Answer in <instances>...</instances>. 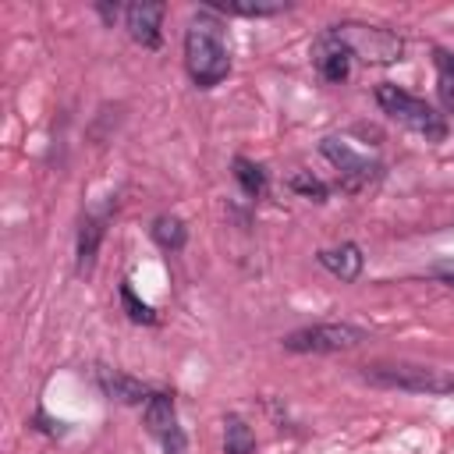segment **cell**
Wrapping results in <instances>:
<instances>
[{"label":"cell","mask_w":454,"mask_h":454,"mask_svg":"<svg viewBox=\"0 0 454 454\" xmlns=\"http://www.w3.org/2000/svg\"><path fill=\"white\" fill-rule=\"evenodd\" d=\"M163 14H167V4H160V0L128 4V7H124V28H128V35H131L138 46L160 50V43H163V32H160Z\"/></svg>","instance_id":"cell-9"},{"label":"cell","mask_w":454,"mask_h":454,"mask_svg":"<svg viewBox=\"0 0 454 454\" xmlns=\"http://www.w3.org/2000/svg\"><path fill=\"white\" fill-rule=\"evenodd\" d=\"M287 4H255V0H213L206 4V11H220V14H238V18H270L280 14Z\"/></svg>","instance_id":"cell-16"},{"label":"cell","mask_w":454,"mask_h":454,"mask_svg":"<svg viewBox=\"0 0 454 454\" xmlns=\"http://www.w3.org/2000/svg\"><path fill=\"white\" fill-rule=\"evenodd\" d=\"M223 454H255V436L241 415L223 419Z\"/></svg>","instance_id":"cell-15"},{"label":"cell","mask_w":454,"mask_h":454,"mask_svg":"<svg viewBox=\"0 0 454 454\" xmlns=\"http://www.w3.org/2000/svg\"><path fill=\"white\" fill-rule=\"evenodd\" d=\"M316 259H319L323 270H330V273H333L337 280H344V284L358 280V273H362V266H365V255H362V248H358L355 241H340L337 248H323Z\"/></svg>","instance_id":"cell-11"},{"label":"cell","mask_w":454,"mask_h":454,"mask_svg":"<svg viewBox=\"0 0 454 454\" xmlns=\"http://www.w3.org/2000/svg\"><path fill=\"white\" fill-rule=\"evenodd\" d=\"M337 28H340V35L348 39L351 53H355L358 60H365V64H394V60H401V53H404L401 35H394L390 28L358 25V21H344V25H337Z\"/></svg>","instance_id":"cell-6"},{"label":"cell","mask_w":454,"mask_h":454,"mask_svg":"<svg viewBox=\"0 0 454 454\" xmlns=\"http://www.w3.org/2000/svg\"><path fill=\"white\" fill-rule=\"evenodd\" d=\"M351 64H355V53H351L348 39L340 35V28L337 25L323 28L316 35V43H312V67H316V74L326 85H340V82H348Z\"/></svg>","instance_id":"cell-7"},{"label":"cell","mask_w":454,"mask_h":454,"mask_svg":"<svg viewBox=\"0 0 454 454\" xmlns=\"http://www.w3.org/2000/svg\"><path fill=\"white\" fill-rule=\"evenodd\" d=\"M184 67L199 89H213L231 74V53L223 43V25L209 11L192 18V25L184 28Z\"/></svg>","instance_id":"cell-1"},{"label":"cell","mask_w":454,"mask_h":454,"mask_svg":"<svg viewBox=\"0 0 454 454\" xmlns=\"http://www.w3.org/2000/svg\"><path fill=\"white\" fill-rule=\"evenodd\" d=\"M376 103H380V110H383L387 117H394L397 124H404V128L426 135V142H443V138H447V121H443V114H436L426 99L411 96L408 89H401V85H394V82H380V85H376Z\"/></svg>","instance_id":"cell-3"},{"label":"cell","mask_w":454,"mask_h":454,"mask_svg":"<svg viewBox=\"0 0 454 454\" xmlns=\"http://www.w3.org/2000/svg\"><path fill=\"white\" fill-rule=\"evenodd\" d=\"M96 11L103 14V21H106V25H114V18H117V11H121V7H117V4H96Z\"/></svg>","instance_id":"cell-20"},{"label":"cell","mask_w":454,"mask_h":454,"mask_svg":"<svg viewBox=\"0 0 454 454\" xmlns=\"http://www.w3.org/2000/svg\"><path fill=\"white\" fill-rule=\"evenodd\" d=\"M234 181L241 184V192L248 195V199H259L262 192H266V170L259 167V163H252V160H245V156H234Z\"/></svg>","instance_id":"cell-17"},{"label":"cell","mask_w":454,"mask_h":454,"mask_svg":"<svg viewBox=\"0 0 454 454\" xmlns=\"http://www.w3.org/2000/svg\"><path fill=\"white\" fill-rule=\"evenodd\" d=\"M319 153L337 167V184H340V192H365L369 184H376L380 181V174H383V167L376 163V160H369V156H358L348 142H340V138H323L319 142Z\"/></svg>","instance_id":"cell-5"},{"label":"cell","mask_w":454,"mask_h":454,"mask_svg":"<svg viewBox=\"0 0 454 454\" xmlns=\"http://www.w3.org/2000/svg\"><path fill=\"white\" fill-rule=\"evenodd\" d=\"M121 305H124V312H128V319L131 323H142V326H156V312H153V305L149 301H138V294H135V287H131V280H121Z\"/></svg>","instance_id":"cell-18"},{"label":"cell","mask_w":454,"mask_h":454,"mask_svg":"<svg viewBox=\"0 0 454 454\" xmlns=\"http://www.w3.org/2000/svg\"><path fill=\"white\" fill-rule=\"evenodd\" d=\"M362 380L372 387H390L404 394H426V397H443L454 394V376L433 365H415V362H369L362 365Z\"/></svg>","instance_id":"cell-2"},{"label":"cell","mask_w":454,"mask_h":454,"mask_svg":"<svg viewBox=\"0 0 454 454\" xmlns=\"http://www.w3.org/2000/svg\"><path fill=\"white\" fill-rule=\"evenodd\" d=\"M362 340H365V330L355 323H312V326L291 330L284 337V348L298 355H330V351L358 348Z\"/></svg>","instance_id":"cell-4"},{"label":"cell","mask_w":454,"mask_h":454,"mask_svg":"<svg viewBox=\"0 0 454 454\" xmlns=\"http://www.w3.org/2000/svg\"><path fill=\"white\" fill-rule=\"evenodd\" d=\"M433 67H436V96L447 114H454V53L443 46H433Z\"/></svg>","instance_id":"cell-13"},{"label":"cell","mask_w":454,"mask_h":454,"mask_svg":"<svg viewBox=\"0 0 454 454\" xmlns=\"http://www.w3.org/2000/svg\"><path fill=\"white\" fill-rule=\"evenodd\" d=\"M149 234H153V241H156L160 248H167V252H181L184 241H188V227H184L177 216H156L153 227H149Z\"/></svg>","instance_id":"cell-14"},{"label":"cell","mask_w":454,"mask_h":454,"mask_svg":"<svg viewBox=\"0 0 454 454\" xmlns=\"http://www.w3.org/2000/svg\"><path fill=\"white\" fill-rule=\"evenodd\" d=\"M287 188H291V192H298V195H305V199H312V202H323V199H326V192H330V188H326L312 170H294V174L287 177Z\"/></svg>","instance_id":"cell-19"},{"label":"cell","mask_w":454,"mask_h":454,"mask_svg":"<svg viewBox=\"0 0 454 454\" xmlns=\"http://www.w3.org/2000/svg\"><path fill=\"white\" fill-rule=\"evenodd\" d=\"M142 419H145V429L163 443V454H188L184 429L177 426L174 394H167V390H153V397L142 404Z\"/></svg>","instance_id":"cell-8"},{"label":"cell","mask_w":454,"mask_h":454,"mask_svg":"<svg viewBox=\"0 0 454 454\" xmlns=\"http://www.w3.org/2000/svg\"><path fill=\"white\" fill-rule=\"evenodd\" d=\"M106 220H110V209L89 213V216L82 220V227H78V270H82V273L92 270V262H96L99 241H103V234H106Z\"/></svg>","instance_id":"cell-12"},{"label":"cell","mask_w":454,"mask_h":454,"mask_svg":"<svg viewBox=\"0 0 454 454\" xmlns=\"http://www.w3.org/2000/svg\"><path fill=\"white\" fill-rule=\"evenodd\" d=\"M96 383L110 401H121V404H145L153 397V390L142 380H135L128 372H117V369H106V365L96 369Z\"/></svg>","instance_id":"cell-10"}]
</instances>
